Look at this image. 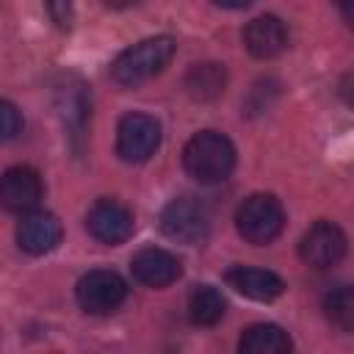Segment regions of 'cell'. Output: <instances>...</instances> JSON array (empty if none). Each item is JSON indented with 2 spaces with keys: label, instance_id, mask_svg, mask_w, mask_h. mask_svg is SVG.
<instances>
[{
  "label": "cell",
  "instance_id": "18",
  "mask_svg": "<svg viewBox=\"0 0 354 354\" xmlns=\"http://www.w3.org/2000/svg\"><path fill=\"white\" fill-rule=\"evenodd\" d=\"M324 315L332 326L343 332H354V285H340L326 293Z\"/></svg>",
  "mask_w": 354,
  "mask_h": 354
},
{
  "label": "cell",
  "instance_id": "7",
  "mask_svg": "<svg viewBox=\"0 0 354 354\" xmlns=\"http://www.w3.org/2000/svg\"><path fill=\"white\" fill-rule=\"evenodd\" d=\"M75 296H77V304L86 313H91V315H108V313H113L124 301L127 282L116 271L94 268V271H88V274H83L77 279Z\"/></svg>",
  "mask_w": 354,
  "mask_h": 354
},
{
  "label": "cell",
  "instance_id": "9",
  "mask_svg": "<svg viewBox=\"0 0 354 354\" xmlns=\"http://www.w3.org/2000/svg\"><path fill=\"white\" fill-rule=\"evenodd\" d=\"M86 230L94 241L116 246L133 235V213L116 199H100L86 216Z\"/></svg>",
  "mask_w": 354,
  "mask_h": 354
},
{
  "label": "cell",
  "instance_id": "20",
  "mask_svg": "<svg viewBox=\"0 0 354 354\" xmlns=\"http://www.w3.org/2000/svg\"><path fill=\"white\" fill-rule=\"evenodd\" d=\"M44 6H47L50 19L61 30H69L72 28V0H44Z\"/></svg>",
  "mask_w": 354,
  "mask_h": 354
},
{
  "label": "cell",
  "instance_id": "11",
  "mask_svg": "<svg viewBox=\"0 0 354 354\" xmlns=\"http://www.w3.org/2000/svg\"><path fill=\"white\" fill-rule=\"evenodd\" d=\"M130 271L147 288H166V285H171V282L180 279L183 266H180V260L171 252L158 249V246H147V249H141V252L133 254Z\"/></svg>",
  "mask_w": 354,
  "mask_h": 354
},
{
  "label": "cell",
  "instance_id": "8",
  "mask_svg": "<svg viewBox=\"0 0 354 354\" xmlns=\"http://www.w3.org/2000/svg\"><path fill=\"white\" fill-rule=\"evenodd\" d=\"M346 249H348L346 232L332 221H315L299 241V257L318 271L337 266L346 257Z\"/></svg>",
  "mask_w": 354,
  "mask_h": 354
},
{
  "label": "cell",
  "instance_id": "6",
  "mask_svg": "<svg viewBox=\"0 0 354 354\" xmlns=\"http://www.w3.org/2000/svg\"><path fill=\"white\" fill-rule=\"evenodd\" d=\"M160 147V124L149 113H127L116 127V152L124 163H144Z\"/></svg>",
  "mask_w": 354,
  "mask_h": 354
},
{
  "label": "cell",
  "instance_id": "12",
  "mask_svg": "<svg viewBox=\"0 0 354 354\" xmlns=\"http://www.w3.org/2000/svg\"><path fill=\"white\" fill-rule=\"evenodd\" d=\"M61 221L53 213L44 210H30L22 216L19 227H17V243L22 252L28 254H47L61 243Z\"/></svg>",
  "mask_w": 354,
  "mask_h": 354
},
{
  "label": "cell",
  "instance_id": "19",
  "mask_svg": "<svg viewBox=\"0 0 354 354\" xmlns=\"http://www.w3.org/2000/svg\"><path fill=\"white\" fill-rule=\"evenodd\" d=\"M19 130H22V116H19V111H17L8 100H3V102H0V133H3V138L11 141Z\"/></svg>",
  "mask_w": 354,
  "mask_h": 354
},
{
  "label": "cell",
  "instance_id": "23",
  "mask_svg": "<svg viewBox=\"0 0 354 354\" xmlns=\"http://www.w3.org/2000/svg\"><path fill=\"white\" fill-rule=\"evenodd\" d=\"M141 0H105V6H111V8H133Z\"/></svg>",
  "mask_w": 354,
  "mask_h": 354
},
{
  "label": "cell",
  "instance_id": "3",
  "mask_svg": "<svg viewBox=\"0 0 354 354\" xmlns=\"http://www.w3.org/2000/svg\"><path fill=\"white\" fill-rule=\"evenodd\" d=\"M238 235L254 246L271 243L285 227V210L277 196L271 194H252L235 210Z\"/></svg>",
  "mask_w": 354,
  "mask_h": 354
},
{
  "label": "cell",
  "instance_id": "16",
  "mask_svg": "<svg viewBox=\"0 0 354 354\" xmlns=\"http://www.w3.org/2000/svg\"><path fill=\"white\" fill-rule=\"evenodd\" d=\"M238 348L243 354H288L293 348L288 332L277 324H254L243 329Z\"/></svg>",
  "mask_w": 354,
  "mask_h": 354
},
{
  "label": "cell",
  "instance_id": "14",
  "mask_svg": "<svg viewBox=\"0 0 354 354\" xmlns=\"http://www.w3.org/2000/svg\"><path fill=\"white\" fill-rule=\"evenodd\" d=\"M227 282L230 288H235L238 293L254 299V301H271L285 290L282 277H277L268 268H252V266H235L227 271Z\"/></svg>",
  "mask_w": 354,
  "mask_h": 354
},
{
  "label": "cell",
  "instance_id": "2",
  "mask_svg": "<svg viewBox=\"0 0 354 354\" xmlns=\"http://www.w3.org/2000/svg\"><path fill=\"white\" fill-rule=\"evenodd\" d=\"M174 47L177 44L171 36L141 39L138 44H133L116 55V61L111 64V75L119 86H138L166 69V64L174 55Z\"/></svg>",
  "mask_w": 354,
  "mask_h": 354
},
{
  "label": "cell",
  "instance_id": "5",
  "mask_svg": "<svg viewBox=\"0 0 354 354\" xmlns=\"http://www.w3.org/2000/svg\"><path fill=\"white\" fill-rule=\"evenodd\" d=\"M160 230L166 238L194 246L202 243L210 232V213L207 207L194 196H177L171 199L160 213Z\"/></svg>",
  "mask_w": 354,
  "mask_h": 354
},
{
  "label": "cell",
  "instance_id": "17",
  "mask_svg": "<svg viewBox=\"0 0 354 354\" xmlns=\"http://www.w3.org/2000/svg\"><path fill=\"white\" fill-rule=\"evenodd\" d=\"M224 307H227V301H224L218 288L199 285V288H194V293L188 299V318L196 326H213V324L221 321Z\"/></svg>",
  "mask_w": 354,
  "mask_h": 354
},
{
  "label": "cell",
  "instance_id": "21",
  "mask_svg": "<svg viewBox=\"0 0 354 354\" xmlns=\"http://www.w3.org/2000/svg\"><path fill=\"white\" fill-rule=\"evenodd\" d=\"M340 94H343V100H346L348 105H354V75H346V77L340 80Z\"/></svg>",
  "mask_w": 354,
  "mask_h": 354
},
{
  "label": "cell",
  "instance_id": "22",
  "mask_svg": "<svg viewBox=\"0 0 354 354\" xmlns=\"http://www.w3.org/2000/svg\"><path fill=\"white\" fill-rule=\"evenodd\" d=\"M221 8H249L254 0H216Z\"/></svg>",
  "mask_w": 354,
  "mask_h": 354
},
{
  "label": "cell",
  "instance_id": "24",
  "mask_svg": "<svg viewBox=\"0 0 354 354\" xmlns=\"http://www.w3.org/2000/svg\"><path fill=\"white\" fill-rule=\"evenodd\" d=\"M337 6L343 8V14H346V17H351V14H354V0H337Z\"/></svg>",
  "mask_w": 354,
  "mask_h": 354
},
{
  "label": "cell",
  "instance_id": "1",
  "mask_svg": "<svg viewBox=\"0 0 354 354\" xmlns=\"http://www.w3.org/2000/svg\"><path fill=\"white\" fill-rule=\"evenodd\" d=\"M183 166L196 183H221L235 169V147L218 130H202L188 138Z\"/></svg>",
  "mask_w": 354,
  "mask_h": 354
},
{
  "label": "cell",
  "instance_id": "10",
  "mask_svg": "<svg viewBox=\"0 0 354 354\" xmlns=\"http://www.w3.org/2000/svg\"><path fill=\"white\" fill-rule=\"evenodd\" d=\"M44 185L36 169L30 166H11L6 169L3 180H0V199L6 205V210L11 213H30L36 210V205L41 202Z\"/></svg>",
  "mask_w": 354,
  "mask_h": 354
},
{
  "label": "cell",
  "instance_id": "15",
  "mask_svg": "<svg viewBox=\"0 0 354 354\" xmlns=\"http://www.w3.org/2000/svg\"><path fill=\"white\" fill-rule=\"evenodd\" d=\"M227 86V69L216 61H205V64H194L185 72V91L191 100L196 102H213L224 94Z\"/></svg>",
  "mask_w": 354,
  "mask_h": 354
},
{
  "label": "cell",
  "instance_id": "4",
  "mask_svg": "<svg viewBox=\"0 0 354 354\" xmlns=\"http://www.w3.org/2000/svg\"><path fill=\"white\" fill-rule=\"evenodd\" d=\"M53 100H55V111L61 116V124L72 141V147L80 152L86 130H88V119H91V94L88 86L83 83V77L64 72L58 75L55 86H53Z\"/></svg>",
  "mask_w": 354,
  "mask_h": 354
},
{
  "label": "cell",
  "instance_id": "13",
  "mask_svg": "<svg viewBox=\"0 0 354 354\" xmlns=\"http://www.w3.org/2000/svg\"><path fill=\"white\" fill-rule=\"evenodd\" d=\"M243 44L254 58H274L288 47V28L279 17L274 14H263L257 19H252L243 30Z\"/></svg>",
  "mask_w": 354,
  "mask_h": 354
}]
</instances>
